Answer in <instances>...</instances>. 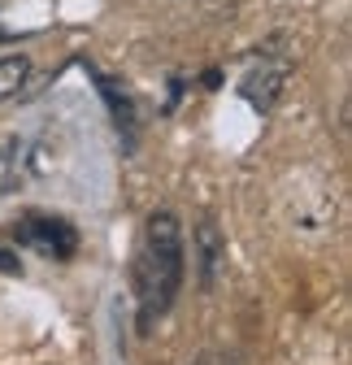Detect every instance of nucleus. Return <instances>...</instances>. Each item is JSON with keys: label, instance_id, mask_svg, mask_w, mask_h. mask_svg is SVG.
<instances>
[{"label": "nucleus", "instance_id": "f03ea898", "mask_svg": "<svg viewBox=\"0 0 352 365\" xmlns=\"http://www.w3.org/2000/svg\"><path fill=\"white\" fill-rule=\"evenodd\" d=\"M14 244L39 252V257H48V261H70L78 252V231H74V222L57 217V213H22L14 222Z\"/></svg>", "mask_w": 352, "mask_h": 365}, {"label": "nucleus", "instance_id": "39448f33", "mask_svg": "<svg viewBox=\"0 0 352 365\" xmlns=\"http://www.w3.org/2000/svg\"><path fill=\"white\" fill-rule=\"evenodd\" d=\"M0 274H22V261L9 248H0Z\"/></svg>", "mask_w": 352, "mask_h": 365}, {"label": "nucleus", "instance_id": "7ed1b4c3", "mask_svg": "<svg viewBox=\"0 0 352 365\" xmlns=\"http://www.w3.org/2000/svg\"><path fill=\"white\" fill-rule=\"evenodd\" d=\"M192 261H196V283H200L205 292H213L217 279H222V269H227V240H222V231H217L213 217H205V222L196 226Z\"/></svg>", "mask_w": 352, "mask_h": 365}, {"label": "nucleus", "instance_id": "f257e3e1", "mask_svg": "<svg viewBox=\"0 0 352 365\" xmlns=\"http://www.w3.org/2000/svg\"><path fill=\"white\" fill-rule=\"evenodd\" d=\"M187 279V248H183V226L170 209L148 213L144 235L135 248V261H130V283H135V327L152 331L157 317H165L174 309Z\"/></svg>", "mask_w": 352, "mask_h": 365}, {"label": "nucleus", "instance_id": "20e7f679", "mask_svg": "<svg viewBox=\"0 0 352 365\" xmlns=\"http://www.w3.org/2000/svg\"><path fill=\"white\" fill-rule=\"evenodd\" d=\"M26 78H31V57L26 53L0 57V105H5L9 96H18V91L26 87Z\"/></svg>", "mask_w": 352, "mask_h": 365}]
</instances>
